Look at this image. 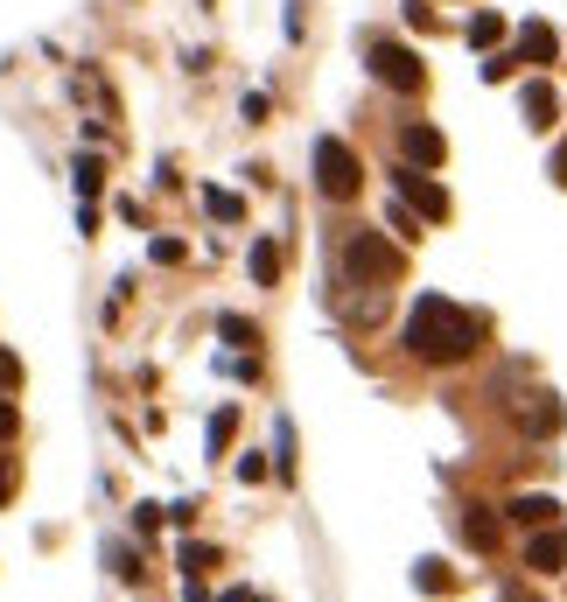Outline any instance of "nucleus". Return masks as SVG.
Segmentation results:
<instances>
[{"label": "nucleus", "instance_id": "f257e3e1", "mask_svg": "<svg viewBox=\"0 0 567 602\" xmlns=\"http://www.w3.org/2000/svg\"><path fill=\"white\" fill-rule=\"evenodd\" d=\"M477 336H483V323L469 309H456L448 294H421L407 315V350L427 357V365H463L477 350Z\"/></svg>", "mask_w": 567, "mask_h": 602}, {"label": "nucleus", "instance_id": "f03ea898", "mask_svg": "<svg viewBox=\"0 0 567 602\" xmlns=\"http://www.w3.org/2000/svg\"><path fill=\"white\" fill-rule=\"evenodd\" d=\"M315 182H323V197H336V203H344V197H357V182H365V168H357V155H351V147L344 141H315Z\"/></svg>", "mask_w": 567, "mask_h": 602}, {"label": "nucleus", "instance_id": "7ed1b4c3", "mask_svg": "<svg viewBox=\"0 0 567 602\" xmlns=\"http://www.w3.org/2000/svg\"><path fill=\"white\" fill-rule=\"evenodd\" d=\"M344 274H351V280H392V274H400V253H392L378 232H351V246H344Z\"/></svg>", "mask_w": 567, "mask_h": 602}, {"label": "nucleus", "instance_id": "20e7f679", "mask_svg": "<svg viewBox=\"0 0 567 602\" xmlns=\"http://www.w3.org/2000/svg\"><path fill=\"white\" fill-rule=\"evenodd\" d=\"M371 78H378V85H392V91H421V85H427V70H421V56L400 49V43H371Z\"/></svg>", "mask_w": 567, "mask_h": 602}, {"label": "nucleus", "instance_id": "39448f33", "mask_svg": "<svg viewBox=\"0 0 567 602\" xmlns=\"http://www.w3.org/2000/svg\"><path fill=\"white\" fill-rule=\"evenodd\" d=\"M400 197H407V203H421L427 218H448V197L434 190V182L421 176V168H400Z\"/></svg>", "mask_w": 567, "mask_h": 602}, {"label": "nucleus", "instance_id": "423d86ee", "mask_svg": "<svg viewBox=\"0 0 567 602\" xmlns=\"http://www.w3.org/2000/svg\"><path fill=\"white\" fill-rule=\"evenodd\" d=\"M525 568H533V575H560L567 568V533H540L533 547H525Z\"/></svg>", "mask_w": 567, "mask_h": 602}, {"label": "nucleus", "instance_id": "0eeeda50", "mask_svg": "<svg viewBox=\"0 0 567 602\" xmlns=\"http://www.w3.org/2000/svg\"><path fill=\"white\" fill-rule=\"evenodd\" d=\"M554 49H560V35L546 22H525L519 29V64H554Z\"/></svg>", "mask_w": 567, "mask_h": 602}, {"label": "nucleus", "instance_id": "6e6552de", "mask_svg": "<svg viewBox=\"0 0 567 602\" xmlns=\"http://www.w3.org/2000/svg\"><path fill=\"white\" fill-rule=\"evenodd\" d=\"M400 147H407V161H442L448 155V147H442V134H434V126H407V134H400Z\"/></svg>", "mask_w": 567, "mask_h": 602}, {"label": "nucleus", "instance_id": "1a4fd4ad", "mask_svg": "<svg viewBox=\"0 0 567 602\" xmlns=\"http://www.w3.org/2000/svg\"><path fill=\"white\" fill-rule=\"evenodd\" d=\"M463 539H469L477 554H490V547H498V519H490L483 504H469V512H463Z\"/></svg>", "mask_w": 567, "mask_h": 602}, {"label": "nucleus", "instance_id": "9d476101", "mask_svg": "<svg viewBox=\"0 0 567 602\" xmlns=\"http://www.w3.org/2000/svg\"><path fill=\"white\" fill-rule=\"evenodd\" d=\"M512 519H519V525H554V519H560V504H554V498H540V491H525V498H512Z\"/></svg>", "mask_w": 567, "mask_h": 602}, {"label": "nucleus", "instance_id": "9b49d317", "mask_svg": "<svg viewBox=\"0 0 567 602\" xmlns=\"http://www.w3.org/2000/svg\"><path fill=\"white\" fill-rule=\"evenodd\" d=\"M554 427H560L554 392H533V406H525V435H554Z\"/></svg>", "mask_w": 567, "mask_h": 602}, {"label": "nucleus", "instance_id": "f8f14e48", "mask_svg": "<svg viewBox=\"0 0 567 602\" xmlns=\"http://www.w3.org/2000/svg\"><path fill=\"white\" fill-rule=\"evenodd\" d=\"M519 105H525V120H533V126H554V112H560L554 105V85H525Z\"/></svg>", "mask_w": 567, "mask_h": 602}, {"label": "nucleus", "instance_id": "ddd939ff", "mask_svg": "<svg viewBox=\"0 0 567 602\" xmlns=\"http://www.w3.org/2000/svg\"><path fill=\"white\" fill-rule=\"evenodd\" d=\"M498 35H504V22H498V14H477V22H469V43H477V49H490Z\"/></svg>", "mask_w": 567, "mask_h": 602}, {"label": "nucleus", "instance_id": "4468645a", "mask_svg": "<svg viewBox=\"0 0 567 602\" xmlns=\"http://www.w3.org/2000/svg\"><path fill=\"white\" fill-rule=\"evenodd\" d=\"M274 274H280V253H274V246H253V280H259V288H267Z\"/></svg>", "mask_w": 567, "mask_h": 602}, {"label": "nucleus", "instance_id": "2eb2a0df", "mask_svg": "<svg viewBox=\"0 0 567 602\" xmlns=\"http://www.w3.org/2000/svg\"><path fill=\"white\" fill-rule=\"evenodd\" d=\"M413 581H421V589H448V568H442V560H421Z\"/></svg>", "mask_w": 567, "mask_h": 602}, {"label": "nucleus", "instance_id": "dca6fc26", "mask_svg": "<svg viewBox=\"0 0 567 602\" xmlns=\"http://www.w3.org/2000/svg\"><path fill=\"white\" fill-rule=\"evenodd\" d=\"M182 568L203 575V568H211V547H197V539H189V547H182Z\"/></svg>", "mask_w": 567, "mask_h": 602}, {"label": "nucleus", "instance_id": "f3484780", "mask_svg": "<svg viewBox=\"0 0 567 602\" xmlns=\"http://www.w3.org/2000/svg\"><path fill=\"white\" fill-rule=\"evenodd\" d=\"M8 386H22V365H14V350H0V392Z\"/></svg>", "mask_w": 567, "mask_h": 602}, {"label": "nucleus", "instance_id": "a211bd4d", "mask_svg": "<svg viewBox=\"0 0 567 602\" xmlns=\"http://www.w3.org/2000/svg\"><path fill=\"white\" fill-rule=\"evenodd\" d=\"M14 427H22V413H14L8 400H0V442H8V435H14Z\"/></svg>", "mask_w": 567, "mask_h": 602}, {"label": "nucleus", "instance_id": "6ab92c4d", "mask_svg": "<svg viewBox=\"0 0 567 602\" xmlns=\"http://www.w3.org/2000/svg\"><path fill=\"white\" fill-rule=\"evenodd\" d=\"M8 498H14V469L0 462V504H8Z\"/></svg>", "mask_w": 567, "mask_h": 602}, {"label": "nucleus", "instance_id": "aec40b11", "mask_svg": "<svg viewBox=\"0 0 567 602\" xmlns=\"http://www.w3.org/2000/svg\"><path fill=\"white\" fill-rule=\"evenodd\" d=\"M554 176H560V182H567V141H560V155H554Z\"/></svg>", "mask_w": 567, "mask_h": 602}, {"label": "nucleus", "instance_id": "412c9836", "mask_svg": "<svg viewBox=\"0 0 567 602\" xmlns=\"http://www.w3.org/2000/svg\"><path fill=\"white\" fill-rule=\"evenodd\" d=\"M504 602H533V595H525V589H504Z\"/></svg>", "mask_w": 567, "mask_h": 602}]
</instances>
